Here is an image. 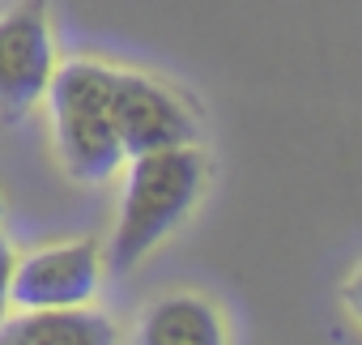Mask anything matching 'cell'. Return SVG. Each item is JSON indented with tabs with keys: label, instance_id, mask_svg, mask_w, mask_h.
<instances>
[{
	"label": "cell",
	"instance_id": "1",
	"mask_svg": "<svg viewBox=\"0 0 362 345\" xmlns=\"http://www.w3.org/2000/svg\"><path fill=\"white\" fill-rule=\"evenodd\" d=\"M201 184H205V162L192 145L132 153L124 197H119L115 235H111V247H107L111 269H119V273L136 269L188 218V209L201 197Z\"/></svg>",
	"mask_w": 362,
	"mask_h": 345
},
{
	"label": "cell",
	"instance_id": "2",
	"mask_svg": "<svg viewBox=\"0 0 362 345\" xmlns=\"http://www.w3.org/2000/svg\"><path fill=\"white\" fill-rule=\"evenodd\" d=\"M56 145L64 170L81 184H103L124 166V149L111 124V69L90 60H69L52 69L47 81Z\"/></svg>",
	"mask_w": 362,
	"mask_h": 345
},
{
	"label": "cell",
	"instance_id": "3",
	"mask_svg": "<svg viewBox=\"0 0 362 345\" xmlns=\"http://www.w3.org/2000/svg\"><path fill=\"white\" fill-rule=\"evenodd\" d=\"M56 69L52 26L39 0L9 9L0 18V115L22 119L47 90Z\"/></svg>",
	"mask_w": 362,
	"mask_h": 345
},
{
	"label": "cell",
	"instance_id": "4",
	"mask_svg": "<svg viewBox=\"0 0 362 345\" xmlns=\"http://www.w3.org/2000/svg\"><path fill=\"white\" fill-rule=\"evenodd\" d=\"M111 124L124 158L170 149V145H192L197 136V124L184 111V103L158 81L136 73H111Z\"/></svg>",
	"mask_w": 362,
	"mask_h": 345
},
{
	"label": "cell",
	"instance_id": "5",
	"mask_svg": "<svg viewBox=\"0 0 362 345\" xmlns=\"http://www.w3.org/2000/svg\"><path fill=\"white\" fill-rule=\"evenodd\" d=\"M98 281H103V260H98L94 243H86V239L56 243V247H39L13 264L9 303H18L22 311L86 307L98 294Z\"/></svg>",
	"mask_w": 362,
	"mask_h": 345
},
{
	"label": "cell",
	"instance_id": "6",
	"mask_svg": "<svg viewBox=\"0 0 362 345\" xmlns=\"http://www.w3.org/2000/svg\"><path fill=\"white\" fill-rule=\"evenodd\" d=\"M0 341L9 345H111L115 328L107 315L86 311V307H43V311H26L22 320H13Z\"/></svg>",
	"mask_w": 362,
	"mask_h": 345
},
{
	"label": "cell",
	"instance_id": "7",
	"mask_svg": "<svg viewBox=\"0 0 362 345\" xmlns=\"http://www.w3.org/2000/svg\"><path fill=\"white\" fill-rule=\"evenodd\" d=\"M141 341L145 345H218L222 320L205 298H192V294L162 298L145 311Z\"/></svg>",
	"mask_w": 362,
	"mask_h": 345
},
{
	"label": "cell",
	"instance_id": "8",
	"mask_svg": "<svg viewBox=\"0 0 362 345\" xmlns=\"http://www.w3.org/2000/svg\"><path fill=\"white\" fill-rule=\"evenodd\" d=\"M13 264H18V256H13L9 239L0 235V320H5V311H9V281H13Z\"/></svg>",
	"mask_w": 362,
	"mask_h": 345
},
{
	"label": "cell",
	"instance_id": "9",
	"mask_svg": "<svg viewBox=\"0 0 362 345\" xmlns=\"http://www.w3.org/2000/svg\"><path fill=\"white\" fill-rule=\"evenodd\" d=\"M0 214H5V205H0Z\"/></svg>",
	"mask_w": 362,
	"mask_h": 345
}]
</instances>
